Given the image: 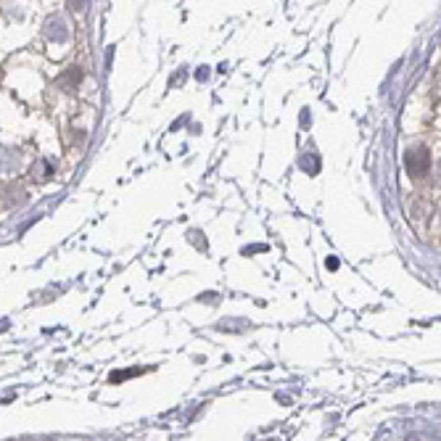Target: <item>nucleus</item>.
Returning <instances> with one entry per match:
<instances>
[{"label":"nucleus","mask_w":441,"mask_h":441,"mask_svg":"<svg viewBox=\"0 0 441 441\" xmlns=\"http://www.w3.org/2000/svg\"><path fill=\"white\" fill-rule=\"evenodd\" d=\"M404 164H407V172L412 177H420V175H425L431 169V156L425 151H420V148H412L407 153Z\"/></svg>","instance_id":"nucleus-1"}]
</instances>
